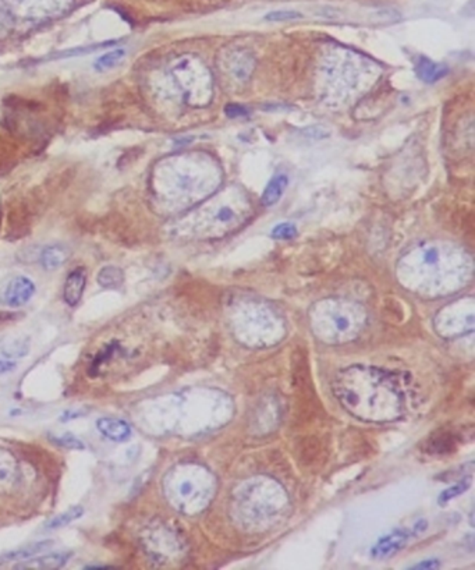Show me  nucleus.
<instances>
[{
	"label": "nucleus",
	"mask_w": 475,
	"mask_h": 570,
	"mask_svg": "<svg viewBox=\"0 0 475 570\" xmlns=\"http://www.w3.org/2000/svg\"><path fill=\"white\" fill-rule=\"evenodd\" d=\"M35 290L36 287L29 278L17 277L6 287L4 301L11 308H20L32 298Z\"/></svg>",
	"instance_id": "obj_1"
},
{
	"label": "nucleus",
	"mask_w": 475,
	"mask_h": 570,
	"mask_svg": "<svg viewBox=\"0 0 475 570\" xmlns=\"http://www.w3.org/2000/svg\"><path fill=\"white\" fill-rule=\"evenodd\" d=\"M98 431L112 442H126L132 436V427L127 422L118 417H101L97 420Z\"/></svg>",
	"instance_id": "obj_2"
},
{
	"label": "nucleus",
	"mask_w": 475,
	"mask_h": 570,
	"mask_svg": "<svg viewBox=\"0 0 475 570\" xmlns=\"http://www.w3.org/2000/svg\"><path fill=\"white\" fill-rule=\"evenodd\" d=\"M87 286V272L84 268L71 271L63 287V298L70 307L78 305Z\"/></svg>",
	"instance_id": "obj_3"
},
{
	"label": "nucleus",
	"mask_w": 475,
	"mask_h": 570,
	"mask_svg": "<svg viewBox=\"0 0 475 570\" xmlns=\"http://www.w3.org/2000/svg\"><path fill=\"white\" fill-rule=\"evenodd\" d=\"M20 481V468L15 457L6 449H0V492L11 491Z\"/></svg>",
	"instance_id": "obj_4"
},
{
	"label": "nucleus",
	"mask_w": 475,
	"mask_h": 570,
	"mask_svg": "<svg viewBox=\"0 0 475 570\" xmlns=\"http://www.w3.org/2000/svg\"><path fill=\"white\" fill-rule=\"evenodd\" d=\"M70 561V554L59 552V554H48L39 558H31L28 561H22L15 565V569H60Z\"/></svg>",
	"instance_id": "obj_5"
},
{
	"label": "nucleus",
	"mask_w": 475,
	"mask_h": 570,
	"mask_svg": "<svg viewBox=\"0 0 475 570\" xmlns=\"http://www.w3.org/2000/svg\"><path fill=\"white\" fill-rule=\"evenodd\" d=\"M52 545H53L52 540H45V541H39V543H35V544L21 547L18 550H14L11 552H7V554L1 555L0 557V565L10 564V562H17V561H20V562L28 561V559L42 554L43 551L49 550Z\"/></svg>",
	"instance_id": "obj_6"
},
{
	"label": "nucleus",
	"mask_w": 475,
	"mask_h": 570,
	"mask_svg": "<svg viewBox=\"0 0 475 570\" xmlns=\"http://www.w3.org/2000/svg\"><path fill=\"white\" fill-rule=\"evenodd\" d=\"M416 71H417V76L423 81L431 84V83H437L441 78H444L449 73V69L444 64H438V63L430 60L428 57L423 56V57H418Z\"/></svg>",
	"instance_id": "obj_7"
},
{
	"label": "nucleus",
	"mask_w": 475,
	"mask_h": 570,
	"mask_svg": "<svg viewBox=\"0 0 475 570\" xmlns=\"http://www.w3.org/2000/svg\"><path fill=\"white\" fill-rule=\"evenodd\" d=\"M288 181H289V180H288V177H286L285 174H278V176H275V177L268 183V186L265 187V190H264V193H262V197H261L262 204H264L265 207H272V205L278 204L279 200L282 198V195H283L286 187H288Z\"/></svg>",
	"instance_id": "obj_8"
},
{
	"label": "nucleus",
	"mask_w": 475,
	"mask_h": 570,
	"mask_svg": "<svg viewBox=\"0 0 475 570\" xmlns=\"http://www.w3.org/2000/svg\"><path fill=\"white\" fill-rule=\"evenodd\" d=\"M410 533L409 531H396L395 534H389L388 537L382 538L379 544L374 548L372 554L379 555V557H388L393 552H396L402 545L409 540Z\"/></svg>",
	"instance_id": "obj_9"
},
{
	"label": "nucleus",
	"mask_w": 475,
	"mask_h": 570,
	"mask_svg": "<svg viewBox=\"0 0 475 570\" xmlns=\"http://www.w3.org/2000/svg\"><path fill=\"white\" fill-rule=\"evenodd\" d=\"M67 250L60 246H50L41 253V264L46 271H55L67 261Z\"/></svg>",
	"instance_id": "obj_10"
},
{
	"label": "nucleus",
	"mask_w": 475,
	"mask_h": 570,
	"mask_svg": "<svg viewBox=\"0 0 475 570\" xmlns=\"http://www.w3.org/2000/svg\"><path fill=\"white\" fill-rule=\"evenodd\" d=\"M97 281L104 289H119L125 284V272L119 267L108 265L98 272Z\"/></svg>",
	"instance_id": "obj_11"
},
{
	"label": "nucleus",
	"mask_w": 475,
	"mask_h": 570,
	"mask_svg": "<svg viewBox=\"0 0 475 570\" xmlns=\"http://www.w3.org/2000/svg\"><path fill=\"white\" fill-rule=\"evenodd\" d=\"M83 515H84V508H83V506H73V508H70V509L62 512V513L57 515L56 517H53V519L46 524V529H48V530H56V529L66 527V526L71 524L73 522L78 520Z\"/></svg>",
	"instance_id": "obj_12"
},
{
	"label": "nucleus",
	"mask_w": 475,
	"mask_h": 570,
	"mask_svg": "<svg viewBox=\"0 0 475 570\" xmlns=\"http://www.w3.org/2000/svg\"><path fill=\"white\" fill-rule=\"evenodd\" d=\"M125 55H126V50H125L123 48L113 49V50H111V52L102 55L101 57H98L94 66H95V69H97L98 71L112 69V67H115V66L125 57Z\"/></svg>",
	"instance_id": "obj_13"
},
{
	"label": "nucleus",
	"mask_w": 475,
	"mask_h": 570,
	"mask_svg": "<svg viewBox=\"0 0 475 570\" xmlns=\"http://www.w3.org/2000/svg\"><path fill=\"white\" fill-rule=\"evenodd\" d=\"M299 235L297 226L290 222L279 223L272 229V237L276 240H292Z\"/></svg>",
	"instance_id": "obj_14"
},
{
	"label": "nucleus",
	"mask_w": 475,
	"mask_h": 570,
	"mask_svg": "<svg viewBox=\"0 0 475 570\" xmlns=\"http://www.w3.org/2000/svg\"><path fill=\"white\" fill-rule=\"evenodd\" d=\"M52 440L56 445L66 447V449H71V450H84L85 449V443L73 433H63L62 436L52 438Z\"/></svg>",
	"instance_id": "obj_15"
},
{
	"label": "nucleus",
	"mask_w": 475,
	"mask_h": 570,
	"mask_svg": "<svg viewBox=\"0 0 475 570\" xmlns=\"http://www.w3.org/2000/svg\"><path fill=\"white\" fill-rule=\"evenodd\" d=\"M470 484H472V477L463 478V480H462L459 484H456L455 487H451L449 489L444 491V492L441 494V496H439V502H441V503H445V502L451 501L452 498H456L458 495L466 492V489L470 487Z\"/></svg>",
	"instance_id": "obj_16"
},
{
	"label": "nucleus",
	"mask_w": 475,
	"mask_h": 570,
	"mask_svg": "<svg viewBox=\"0 0 475 570\" xmlns=\"http://www.w3.org/2000/svg\"><path fill=\"white\" fill-rule=\"evenodd\" d=\"M28 350H29V343H28V340H27V342H24V340H15V342H13L10 346H6L4 354L7 356V359H11V357H24V356L28 354Z\"/></svg>",
	"instance_id": "obj_17"
},
{
	"label": "nucleus",
	"mask_w": 475,
	"mask_h": 570,
	"mask_svg": "<svg viewBox=\"0 0 475 570\" xmlns=\"http://www.w3.org/2000/svg\"><path fill=\"white\" fill-rule=\"evenodd\" d=\"M303 14L292 10H278V11H271L265 15L267 21H290V20H299L302 18Z\"/></svg>",
	"instance_id": "obj_18"
},
{
	"label": "nucleus",
	"mask_w": 475,
	"mask_h": 570,
	"mask_svg": "<svg viewBox=\"0 0 475 570\" xmlns=\"http://www.w3.org/2000/svg\"><path fill=\"white\" fill-rule=\"evenodd\" d=\"M225 113L229 118H240V116H247L248 109L246 106H241V105H237V104H229L225 108Z\"/></svg>",
	"instance_id": "obj_19"
},
{
	"label": "nucleus",
	"mask_w": 475,
	"mask_h": 570,
	"mask_svg": "<svg viewBox=\"0 0 475 570\" xmlns=\"http://www.w3.org/2000/svg\"><path fill=\"white\" fill-rule=\"evenodd\" d=\"M15 367H17V364H15L13 360H10V359H1V357H0V377L8 374V373H11V371H14Z\"/></svg>",
	"instance_id": "obj_20"
},
{
	"label": "nucleus",
	"mask_w": 475,
	"mask_h": 570,
	"mask_svg": "<svg viewBox=\"0 0 475 570\" xmlns=\"http://www.w3.org/2000/svg\"><path fill=\"white\" fill-rule=\"evenodd\" d=\"M233 218V211L227 207H223L218 212V221L219 222H229Z\"/></svg>",
	"instance_id": "obj_21"
},
{
	"label": "nucleus",
	"mask_w": 475,
	"mask_h": 570,
	"mask_svg": "<svg viewBox=\"0 0 475 570\" xmlns=\"http://www.w3.org/2000/svg\"><path fill=\"white\" fill-rule=\"evenodd\" d=\"M439 566L438 561H427L423 564H418L417 566H414V569H435Z\"/></svg>",
	"instance_id": "obj_22"
},
{
	"label": "nucleus",
	"mask_w": 475,
	"mask_h": 570,
	"mask_svg": "<svg viewBox=\"0 0 475 570\" xmlns=\"http://www.w3.org/2000/svg\"><path fill=\"white\" fill-rule=\"evenodd\" d=\"M438 251L435 250V249H432V250H428L427 251V254H425V260H427V263H430V264H435L437 261H438Z\"/></svg>",
	"instance_id": "obj_23"
}]
</instances>
